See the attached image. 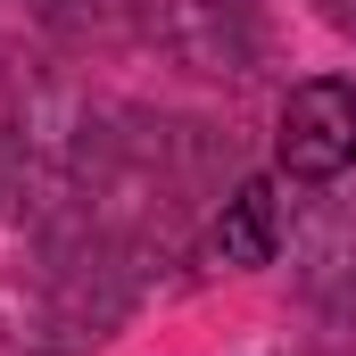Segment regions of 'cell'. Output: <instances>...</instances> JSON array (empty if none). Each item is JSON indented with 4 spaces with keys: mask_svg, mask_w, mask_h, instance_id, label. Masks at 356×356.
<instances>
[{
    "mask_svg": "<svg viewBox=\"0 0 356 356\" xmlns=\"http://www.w3.org/2000/svg\"><path fill=\"white\" fill-rule=\"evenodd\" d=\"M273 166L290 182H340L356 166V83L307 75L273 116Z\"/></svg>",
    "mask_w": 356,
    "mask_h": 356,
    "instance_id": "6da1fadb",
    "label": "cell"
},
{
    "mask_svg": "<svg viewBox=\"0 0 356 356\" xmlns=\"http://www.w3.org/2000/svg\"><path fill=\"white\" fill-rule=\"evenodd\" d=\"M273 249H282V199H273L266 175H249L224 199V216H216V257L257 273V266H273Z\"/></svg>",
    "mask_w": 356,
    "mask_h": 356,
    "instance_id": "7a4b0ae2",
    "label": "cell"
}]
</instances>
